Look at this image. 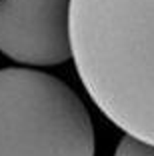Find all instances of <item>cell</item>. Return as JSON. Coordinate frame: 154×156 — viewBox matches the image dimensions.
<instances>
[{"instance_id": "obj_1", "label": "cell", "mask_w": 154, "mask_h": 156, "mask_svg": "<svg viewBox=\"0 0 154 156\" xmlns=\"http://www.w3.org/2000/svg\"><path fill=\"white\" fill-rule=\"evenodd\" d=\"M70 48L98 110L154 144V0H70Z\"/></svg>"}, {"instance_id": "obj_2", "label": "cell", "mask_w": 154, "mask_h": 156, "mask_svg": "<svg viewBox=\"0 0 154 156\" xmlns=\"http://www.w3.org/2000/svg\"><path fill=\"white\" fill-rule=\"evenodd\" d=\"M92 118L76 92L48 72L0 68V156H94Z\"/></svg>"}, {"instance_id": "obj_3", "label": "cell", "mask_w": 154, "mask_h": 156, "mask_svg": "<svg viewBox=\"0 0 154 156\" xmlns=\"http://www.w3.org/2000/svg\"><path fill=\"white\" fill-rule=\"evenodd\" d=\"M0 52L24 66L70 60V0H0Z\"/></svg>"}, {"instance_id": "obj_4", "label": "cell", "mask_w": 154, "mask_h": 156, "mask_svg": "<svg viewBox=\"0 0 154 156\" xmlns=\"http://www.w3.org/2000/svg\"><path fill=\"white\" fill-rule=\"evenodd\" d=\"M114 156H154V144H148L130 134L120 138Z\"/></svg>"}]
</instances>
